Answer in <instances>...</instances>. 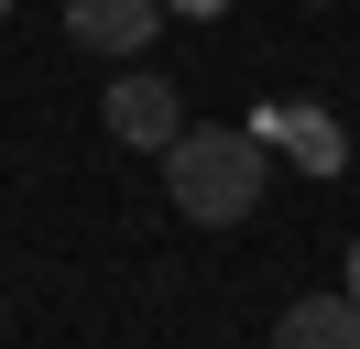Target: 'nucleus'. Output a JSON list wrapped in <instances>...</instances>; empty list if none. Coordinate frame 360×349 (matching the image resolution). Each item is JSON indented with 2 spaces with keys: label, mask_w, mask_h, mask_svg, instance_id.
<instances>
[{
  "label": "nucleus",
  "mask_w": 360,
  "mask_h": 349,
  "mask_svg": "<svg viewBox=\"0 0 360 349\" xmlns=\"http://www.w3.org/2000/svg\"><path fill=\"white\" fill-rule=\"evenodd\" d=\"M273 349H360V295L338 284V295H295L284 317H273Z\"/></svg>",
  "instance_id": "4"
},
{
  "label": "nucleus",
  "mask_w": 360,
  "mask_h": 349,
  "mask_svg": "<svg viewBox=\"0 0 360 349\" xmlns=\"http://www.w3.org/2000/svg\"><path fill=\"white\" fill-rule=\"evenodd\" d=\"M164 11H175V22H219L229 0H164Z\"/></svg>",
  "instance_id": "6"
},
{
  "label": "nucleus",
  "mask_w": 360,
  "mask_h": 349,
  "mask_svg": "<svg viewBox=\"0 0 360 349\" xmlns=\"http://www.w3.org/2000/svg\"><path fill=\"white\" fill-rule=\"evenodd\" d=\"M0 11H11V0H0Z\"/></svg>",
  "instance_id": "9"
},
{
  "label": "nucleus",
  "mask_w": 360,
  "mask_h": 349,
  "mask_svg": "<svg viewBox=\"0 0 360 349\" xmlns=\"http://www.w3.org/2000/svg\"><path fill=\"white\" fill-rule=\"evenodd\" d=\"M349 295H360V240H349Z\"/></svg>",
  "instance_id": "7"
},
{
  "label": "nucleus",
  "mask_w": 360,
  "mask_h": 349,
  "mask_svg": "<svg viewBox=\"0 0 360 349\" xmlns=\"http://www.w3.org/2000/svg\"><path fill=\"white\" fill-rule=\"evenodd\" d=\"M306 11H328V0H306Z\"/></svg>",
  "instance_id": "8"
},
{
  "label": "nucleus",
  "mask_w": 360,
  "mask_h": 349,
  "mask_svg": "<svg viewBox=\"0 0 360 349\" xmlns=\"http://www.w3.org/2000/svg\"><path fill=\"white\" fill-rule=\"evenodd\" d=\"M175 131H186V99L153 77V65H131V77L110 87V142H131V153H164Z\"/></svg>",
  "instance_id": "2"
},
{
  "label": "nucleus",
  "mask_w": 360,
  "mask_h": 349,
  "mask_svg": "<svg viewBox=\"0 0 360 349\" xmlns=\"http://www.w3.org/2000/svg\"><path fill=\"white\" fill-rule=\"evenodd\" d=\"M164 22H175L164 0H66V33L88 44V55H142Z\"/></svg>",
  "instance_id": "3"
},
{
  "label": "nucleus",
  "mask_w": 360,
  "mask_h": 349,
  "mask_svg": "<svg viewBox=\"0 0 360 349\" xmlns=\"http://www.w3.org/2000/svg\"><path fill=\"white\" fill-rule=\"evenodd\" d=\"M262 186H273V142H262V131L186 120L175 142H164V196H175L197 229H240V218L262 208Z\"/></svg>",
  "instance_id": "1"
},
{
  "label": "nucleus",
  "mask_w": 360,
  "mask_h": 349,
  "mask_svg": "<svg viewBox=\"0 0 360 349\" xmlns=\"http://www.w3.org/2000/svg\"><path fill=\"white\" fill-rule=\"evenodd\" d=\"M251 131H262V142H284L306 174H338V164H349V142H338V120H328V109H295V99H273Z\"/></svg>",
  "instance_id": "5"
}]
</instances>
